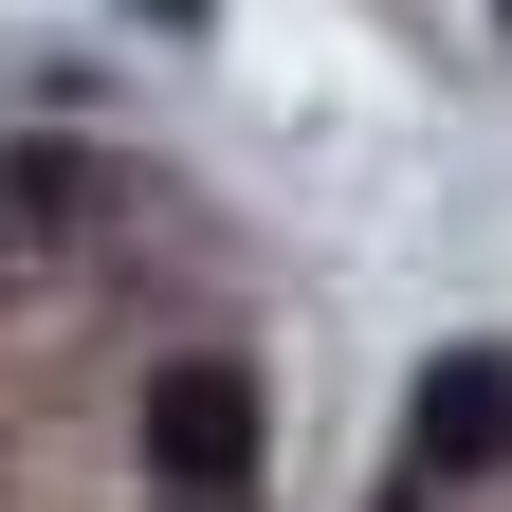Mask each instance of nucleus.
<instances>
[{
  "mask_svg": "<svg viewBox=\"0 0 512 512\" xmlns=\"http://www.w3.org/2000/svg\"><path fill=\"white\" fill-rule=\"evenodd\" d=\"M147 476H165V494H256V366L183 348V366L147 384Z\"/></svg>",
  "mask_w": 512,
  "mask_h": 512,
  "instance_id": "f257e3e1",
  "label": "nucleus"
},
{
  "mask_svg": "<svg viewBox=\"0 0 512 512\" xmlns=\"http://www.w3.org/2000/svg\"><path fill=\"white\" fill-rule=\"evenodd\" d=\"M403 458H421V476H494V458H512V348H439V366H421Z\"/></svg>",
  "mask_w": 512,
  "mask_h": 512,
  "instance_id": "f03ea898",
  "label": "nucleus"
},
{
  "mask_svg": "<svg viewBox=\"0 0 512 512\" xmlns=\"http://www.w3.org/2000/svg\"><path fill=\"white\" fill-rule=\"evenodd\" d=\"M165 512H256V494H165Z\"/></svg>",
  "mask_w": 512,
  "mask_h": 512,
  "instance_id": "7ed1b4c3",
  "label": "nucleus"
},
{
  "mask_svg": "<svg viewBox=\"0 0 512 512\" xmlns=\"http://www.w3.org/2000/svg\"><path fill=\"white\" fill-rule=\"evenodd\" d=\"M494 19H512V0H494Z\"/></svg>",
  "mask_w": 512,
  "mask_h": 512,
  "instance_id": "20e7f679",
  "label": "nucleus"
}]
</instances>
